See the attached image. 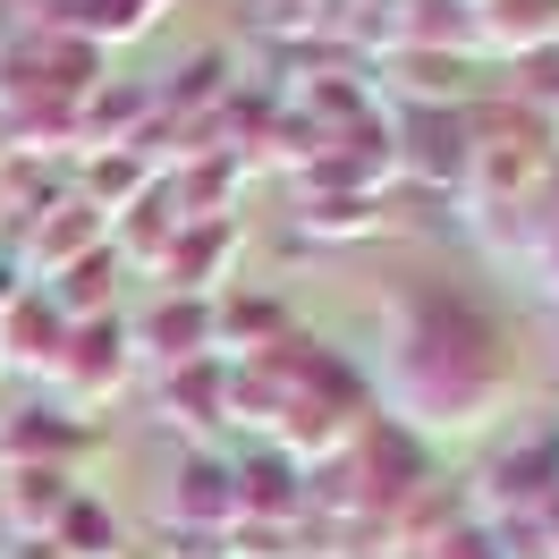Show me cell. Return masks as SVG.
Masks as SVG:
<instances>
[{"mask_svg": "<svg viewBox=\"0 0 559 559\" xmlns=\"http://www.w3.org/2000/svg\"><path fill=\"white\" fill-rule=\"evenodd\" d=\"M60 534H69V543H85L76 559H110V518L94 509V500H76V491H69V509H60Z\"/></svg>", "mask_w": 559, "mask_h": 559, "instance_id": "cell-1", "label": "cell"}]
</instances>
